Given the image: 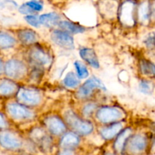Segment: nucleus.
I'll use <instances>...</instances> for the list:
<instances>
[{"instance_id": "1", "label": "nucleus", "mask_w": 155, "mask_h": 155, "mask_svg": "<svg viewBox=\"0 0 155 155\" xmlns=\"http://www.w3.org/2000/svg\"><path fill=\"white\" fill-rule=\"evenodd\" d=\"M22 58L29 67H36L45 71L51 68L54 63V52L46 43L40 42L26 48Z\"/></svg>"}, {"instance_id": "2", "label": "nucleus", "mask_w": 155, "mask_h": 155, "mask_svg": "<svg viewBox=\"0 0 155 155\" xmlns=\"http://www.w3.org/2000/svg\"><path fill=\"white\" fill-rule=\"evenodd\" d=\"M4 112L15 127L33 124L39 117V110L26 107L14 99L6 101Z\"/></svg>"}, {"instance_id": "3", "label": "nucleus", "mask_w": 155, "mask_h": 155, "mask_svg": "<svg viewBox=\"0 0 155 155\" xmlns=\"http://www.w3.org/2000/svg\"><path fill=\"white\" fill-rule=\"evenodd\" d=\"M68 127V130L81 136L82 138L91 136L96 131L97 126L93 120L82 117L76 109L68 107L61 114Z\"/></svg>"}, {"instance_id": "4", "label": "nucleus", "mask_w": 155, "mask_h": 155, "mask_svg": "<svg viewBox=\"0 0 155 155\" xmlns=\"http://www.w3.org/2000/svg\"><path fill=\"white\" fill-rule=\"evenodd\" d=\"M14 100L26 107L38 110L45 104V95L39 86L21 83Z\"/></svg>"}, {"instance_id": "5", "label": "nucleus", "mask_w": 155, "mask_h": 155, "mask_svg": "<svg viewBox=\"0 0 155 155\" xmlns=\"http://www.w3.org/2000/svg\"><path fill=\"white\" fill-rule=\"evenodd\" d=\"M125 109L117 104H100L93 117V122L97 127L107 126L127 120Z\"/></svg>"}, {"instance_id": "6", "label": "nucleus", "mask_w": 155, "mask_h": 155, "mask_svg": "<svg viewBox=\"0 0 155 155\" xmlns=\"http://www.w3.org/2000/svg\"><path fill=\"white\" fill-rule=\"evenodd\" d=\"M24 135L36 145L38 151L43 154L51 153L57 147V140L50 136L39 124L27 129V132Z\"/></svg>"}, {"instance_id": "7", "label": "nucleus", "mask_w": 155, "mask_h": 155, "mask_svg": "<svg viewBox=\"0 0 155 155\" xmlns=\"http://www.w3.org/2000/svg\"><path fill=\"white\" fill-rule=\"evenodd\" d=\"M29 65L22 57H12L5 61L3 76L19 83L26 82Z\"/></svg>"}, {"instance_id": "8", "label": "nucleus", "mask_w": 155, "mask_h": 155, "mask_svg": "<svg viewBox=\"0 0 155 155\" xmlns=\"http://www.w3.org/2000/svg\"><path fill=\"white\" fill-rule=\"evenodd\" d=\"M107 92V89L103 82L98 77L92 76L81 83L75 91V97L80 102H83L95 99V95L99 92Z\"/></svg>"}, {"instance_id": "9", "label": "nucleus", "mask_w": 155, "mask_h": 155, "mask_svg": "<svg viewBox=\"0 0 155 155\" xmlns=\"http://www.w3.org/2000/svg\"><path fill=\"white\" fill-rule=\"evenodd\" d=\"M25 136L16 128L0 131V148L10 152L24 151Z\"/></svg>"}, {"instance_id": "10", "label": "nucleus", "mask_w": 155, "mask_h": 155, "mask_svg": "<svg viewBox=\"0 0 155 155\" xmlns=\"http://www.w3.org/2000/svg\"><path fill=\"white\" fill-rule=\"evenodd\" d=\"M39 124L56 140L68 131L61 114L56 112L48 113L42 116Z\"/></svg>"}, {"instance_id": "11", "label": "nucleus", "mask_w": 155, "mask_h": 155, "mask_svg": "<svg viewBox=\"0 0 155 155\" xmlns=\"http://www.w3.org/2000/svg\"><path fill=\"white\" fill-rule=\"evenodd\" d=\"M137 2L133 1H126L119 2L117 17L119 23L125 27H133L137 24L136 17Z\"/></svg>"}, {"instance_id": "12", "label": "nucleus", "mask_w": 155, "mask_h": 155, "mask_svg": "<svg viewBox=\"0 0 155 155\" xmlns=\"http://www.w3.org/2000/svg\"><path fill=\"white\" fill-rule=\"evenodd\" d=\"M149 147L148 136L144 133H133L126 144L124 154L142 155Z\"/></svg>"}, {"instance_id": "13", "label": "nucleus", "mask_w": 155, "mask_h": 155, "mask_svg": "<svg viewBox=\"0 0 155 155\" xmlns=\"http://www.w3.org/2000/svg\"><path fill=\"white\" fill-rule=\"evenodd\" d=\"M13 33L16 36L19 45L24 47V48L41 42L40 35L30 27H20L13 31Z\"/></svg>"}, {"instance_id": "14", "label": "nucleus", "mask_w": 155, "mask_h": 155, "mask_svg": "<svg viewBox=\"0 0 155 155\" xmlns=\"http://www.w3.org/2000/svg\"><path fill=\"white\" fill-rule=\"evenodd\" d=\"M50 39L57 46L65 50L75 49V40L74 36L60 30L54 29L50 33Z\"/></svg>"}, {"instance_id": "15", "label": "nucleus", "mask_w": 155, "mask_h": 155, "mask_svg": "<svg viewBox=\"0 0 155 155\" xmlns=\"http://www.w3.org/2000/svg\"><path fill=\"white\" fill-rule=\"evenodd\" d=\"M126 127H127L126 121H123L110 125L97 127L96 131L98 132V135L102 140L107 142H112Z\"/></svg>"}, {"instance_id": "16", "label": "nucleus", "mask_w": 155, "mask_h": 155, "mask_svg": "<svg viewBox=\"0 0 155 155\" xmlns=\"http://www.w3.org/2000/svg\"><path fill=\"white\" fill-rule=\"evenodd\" d=\"M83 141V138L68 130L57 139V147L59 149H79Z\"/></svg>"}, {"instance_id": "17", "label": "nucleus", "mask_w": 155, "mask_h": 155, "mask_svg": "<svg viewBox=\"0 0 155 155\" xmlns=\"http://www.w3.org/2000/svg\"><path fill=\"white\" fill-rule=\"evenodd\" d=\"M21 83L2 77L0 78V97L8 100L14 99Z\"/></svg>"}, {"instance_id": "18", "label": "nucleus", "mask_w": 155, "mask_h": 155, "mask_svg": "<svg viewBox=\"0 0 155 155\" xmlns=\"http://www.w3.org/2000/svg\"><path fill=\"white\" fill-rule=\"evenodd\" d=\"M79 55L81 61L88 67L98 70L101 68L99 58L96 51L93 48L89 46H82L79 48Z\"/></svg>"}, {"instance_id": "19", "label": "nucleus", "mask_w": 155, "mask_h": 155, "mask_svg": "<svg viewBox=\"0 0 155 155\" xmlns=\"http://www.w3.org/2000/svg\"><path fill=\"white\" fill-rule=\"evenodd\" d=\"M133 133V127L127 126L112 142V151L118 155H124L127 140Z\"/></svg>"}, {"instance_id": "20", "label": "nucleus", "mask_w": 155, "mask_h": 155, "mask_svg": "<svg viewBox=\"0 0 155 155\" xmlns=\"http://www.w3.org/2000/svg\"><path fill=\"white\" fill-rule=\"evenodd\" d=\"M100 104H101V103L97 101L96 99L83 101V102H81V104L79 107V108L76 109V110L84 119L92 120L95 111L99 107Z\"/></svg>"}, {"instance_id": "21", "label": "nucleus", "mask_w": 155, "mask_h": 155, "mask_svg": "<svg viewBox=\"0 0 155 155\" xmlns=\"http://www.w3.org/2000/svg\"><path fill=\"white\" fill-rule=\"evenodd\" d=\"M19 45L13 32L0 30V51L14 49Z\"/></svg>"}, {"instance_id": "22", "label": "nucleus", "mask_w": 155, "mask_h": 155, "mask_svg": "<svg viewBox=\"0 0 155 155\" xmlns=\"http://www.w3.org/2000/svg\"><path fill=\"white\" fill-rule=\"evenodd\" d=\"M39 18L41 27L43 26L51 30L57 28L59 22L63 19L61 14L57 12H50L42 14L39 15Z\"/></svg>"}, {"instance_id": "23", "label": "nucleus", "mask_w": 155, "mask_h": 155, "mask_svg": "<svg viewBox=\"0 0 155 155\" xmlns=\"http://www.w3.org/2000/svg\"><path fill=\"white\" fill-rule=\"evenodd\" d=\"M57 28L64 30V31L70 33L72 36L85 33L88 29L85 26H83L78 23L75 22V21L68 19H62L59 22Z\"/></svg>"}, {"instance_id": "24", "label": "nucleus", "mask_w": 155, "mask_h": 155, "mask_svg": "<svg viewBox=\"0 0 155 155\" xmlns=\"http://www.w3.org/2000/svg\"><path fill=\"white\" fill-rule=\"evenodd\" d=\"M136 17L137 23L144 26L149 24L151 22V2H142L137 3L136 8Z\"/></svg>"}, {"instance_id": "25", "label": "nucleus", "mask_w": 155, "mask_h": 155, "mask_svg": "<svg viewBox=\"0 0 155 155\" xmlns=\"http://www.w3.org/2000/svg\"><path fill=\"white\" fill-rule=\"evenodd\" d=\"M138 70L144 79H155V64L150 59L142 58L138 62Z\"/></svg>"}, {"instance_id": "26", "label": "nucleus", "mask_w": 155, "mask_h": 155, "mask_svg": "<svg viewBox=\"0 0 155 155\" xmlns=\"http://www.w3.org/2000/svg\"><path fill=\"white\" fill-rule=\"evenodd\" d=\"M98 5L101 16L107 19H116L117 17V10L119 2H100Z\"/></svg>"}, {"instance_id": "27", "label": "nucleus", "mask_w": 155, "mask_h": 155, "mask_svg": "<svg viewBox=\"0 0 155 155\" xmlns=\"http://www.w3.org/2000/svg\"><path fill=\"white\" fill-rule=\"evenodd\" d=\"M29 73L25 83L28 85L38 86L41 83L46 71L36 67H29Z\"/></svg>"}, {"instance_id": "28", "label": "nucleus", "mask_w": 155, "mask_h": 155, "mask_svg": "<svg viewBox=\"0 0 155 155\" xmlns=\"http://www.w3.org/2000/svg\"><path fill=\"white\" fill-rule=\"evenodd\" d=\"M62 83L67 89L76 91L81 85V80H79L74 71H69L64 77Z\"/></svg>"}, {"instance_id": "29", "label": "nucleus", "mask_w": 155, "mask_h": 155, "mask_svg": "<svg viewBox=\"0 0 155 155\" xmlns=\"http://www.w3.org/2000/svg\"><path fill=\"white\" fill-rule=\"evenodd\" d=\"M74 67L75 69V74L80 80H86L89 77L90 71L89 67L83 63L82 61L76 60L74 62Z\"/></svg>"}, {"instance_id": "30", "label": "nucleus", "mask_w": 155, "mask_h": 155, "mask_svg": "<svg viewBox=\"0 0 155 155\" xmlns=\"http://www.w3.org/2000/svg\"><path fill=\"white\" fill-rule=\"evenodd\" d=\"M139 90L144 95H151L154 90L152 82L148 79L142 78L139 83Z\"/></svg>"}, {"instance_id": "31", "label": "nucleus", "mask_w": 155, "mask_h": 155, "mask_svg": "<svg viewBox=\"0 0 155 155\" xmlns=\"http://www.w3.org/2000/svg\"><path fill=\"white\" fill-rule=\"evenodd\" d=\"M15 126L10 121L4 111L0 110V131L15 128Z\"/></svg>"}, {"instance_id": "32", "label": "nucleus", "mask_w": 155, "mask_h": 155, "mask_svg": "<svg viewBox=\"0 0 155 155\" xmlns=\"http://www.w3.org/2000/svg\"><path fill=\"white\" fill-rule=\"evenodd\" d=\"M26 4L33 11L35 15H39V13L43 11L44 2L42 1H37V0L28 1L26 2Z\"/></svg>"}, {"instance_id": "33", "label": "nucleus", "mask_w": 155, "mask_h": 155, "mask_svg": "<svg viewBox=\"0 0 155 155\" xmlns=\"http://www.w3.org/2000/svg\"><path fill=\"white\" fill-rule=\"evenodd\" d=\"M143 44L148 49L155 50V32H151L145 36Z\"/></svg>"}, {"instance_id": "34", "label": "nucleus", "mask_w": 155, "mask_h": 155, "mask_svg": "<svg viewBox=\"0 0 155 155\" xmlns=\"http://www.w3.org/2000/svg\"><path fill=\"white\" fill-rule=\"evenodd\" d=\"M39 15H31L24 16V19L30 27L33 28H39L41 27L40 22H39Z\"/></svg>"}, {"instance_id": "35", "label": "nucleus", "mask_w": 155, "mask_h": 155, "mask_svg": "<svg viewBox=\"0 0 155 155\" xmlns=\"http://www.w3.org/2000/svg\"><path fill=\"white\" fill-rule=\"evenodd\" d=\"M79 149H59L56 155H78Z\"/></svg>"}, {"instance_id": "36", "label": "nucleus", "mask_w": 155, "mask_h": 155, "mask_svg": "<svg viewBox=\"0 0 155 155\" xmlns=\"http://www.w3.org/2000/svg\"><path fill=\"white\" fill-rule=\"evenodd\" d=\"M155 23V2H151V21Z\"/></svg>"}, {"instance_id": "37", "label": "nucleus", "mask_w": 155, "mask_h": 155, "mask_svg": "<svg viewBox=\"0 0 155 155\" xmlns=\"http://www.w3.org/2000/svg\"><path fill=\"white\" fill-rule=\"evenodd\" d=\"M4 59H3V58L0 55V78L2 77L3 73H4Z\"/></svg>"}, {"instance_id": "38", "label": "nucleus", "mask_w": 155, "mask_h": 155, "mask_svg": "<svg viewBox=\"0 0 155 155\" xmlns=\"http://www.w3.org/2000/svg\"><path fill=\"white\" fill-rule=\"evenodd\" d=\"M104 155H118V154H117L116 153L114 152L113 151H106L105 153H104Z\"/></svg>"}, {"instance_id": "39", "label": "nucleus", "mask_w": 155, "mask_h": 155, "mask_svg": "<svg viewBox=\"0 0 155 155\" xmlns=\"http://www.w3.org/2000/svg\"><path fill=\"white\" fill-rule=\"evenodd\" d=\"M18 155H33V154H31L30 153H27V152H26V151H21V153H20Z\"/></svg>"}]
</instances>
